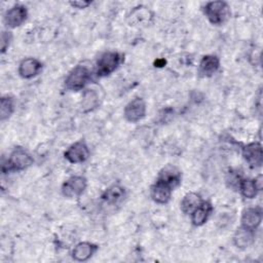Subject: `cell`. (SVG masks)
<instances>
[{"label": "cell", "mask_w": 263, "mask_h": 263, "mask_svg": "<svg viewBox=\"0 0 263 263\" xmlns=\"http://www.w3.org/2000/svg\"><path fill=\"white\" fill-rule=\"evenodd\" d=\"M242 156L251 167H259L263 162V151L260 143H250L242 150Z\"/></svg>", "instance_id": "8"}, {"label": "cell", "mask_w": 263, "mask_h": 263, "mask_svg": "<svg viewBox=\"0 0 263 263\" xmlns=\"http://www.w3.org/2000/svg\"><path fill=\"white\" fill-rule=\"evenodd\" d=\"M11 40V34L10 32H3L2 36H1V51L4 52L6 50V48L9 45V42Z\"/></svg>", "instance_id": "24"}, {"label": "cell", "mask_w": 263, "mask_h": 263, "mask_svg": "<svg viewBox=\"0 0 263 263\" xmlns=\"http://www.w3.org/2000/svg\"><path fill=\"white\" fill-rule=\"evenodd\" d=\"M70 4L76 8H85L90 4V2L89 1H73V2H70Z\"/></svg>", "instance_id": "25"}, {"label": "cell", "mask_w": 263, "mask_h": 263, "mask_svg": "<svg viewBox=\"0 0 263 263\" xmlns=\"http://www.w3.org/2000/svg\"><path fill=\"white\" fill-rule=\"evenodd\" d=\"M254 241V231L245 229L242 227L238 228L233 236V242L237 248L246 249L251 246Z\"/></svg>", "instance_id": "18"}, {"label": "cell", "mask_w": 263, "mask_h": 263, "mask_svg": "<svg viewBox=\"0 0 263 263\" xmlns=\"http://www.w3.org/2000/svg\"><path fill=\"white\" fill-rule=\"evenodd\" d=\"M146 114V105L141 98H136L124 108V117L129 122L140 121Z\"/></svg>", "instance_id": "6"}, {"label": "cell", "mask_w": 263, "mask_h": 263, "mask_svg": "<svg viewBox=\"0 0 263 263\" xmlns=\"http://www.w3.org/2000/svg\"><path fill=\"white\" fill-rule=\"evenodd\" d=\"M99 104V97L95 90H86L83 95L81 107L84 112L91 111Z\"/></svg>", "instance_id": "20"}, {"label": "cell", "mask_w": 263, "mask_h": 263, "mask_svg": "<svg viewBox=\"0 0 263 263\" xmlns=\"http://www.w3.org/2000/svg\"><path fill=\"white\" fill-rule=\"evenodd\" d=\"M204 14L213 25H221L229 15V7L223 1H212L204 6Z\"/></svg>", "instance_id": "3"}, {"label": "cell", "mask_w": 263, "mask_h": 263, "mask_svg": "<svg viewBox=\"0 0 263 263\" xmlns=\"http://www.w3.org/2000/svg\"><path fill=\"white\" fill-rule=\"evenodd\" d=\"M172 190H173V188L171 186L157 180L155 182V184L152 185V187H151L150 195L155 202L166 203L171 198Z\"/></svg>", "instance_id": "11"}, {"label": "cell", "mask_w": 263, "mask_h": 263, "mask_svg": "<svg viewBox=\"0 0 263 263\" xmlns=\"http://www.w3.org/2000/svg\"><path fill=\"white\" fill-rule=\"evenodd\" d=\"M32 161V157L25 149L20 147L15 148L7 160V171H23L27 168Z\"/></svg>", "instance_id": "4"}, {"label": "cell", "mask_w": 263, "mask_h": 263, "mask_svg": "<svg viewBox=\"0 0 263 263\" xmlns=\"http://www.w3.org/2000/svg\"><path fill=\"white\" fill-rule=\"evenodd\" d=\"M13 112V102L9 97H2L0 102V117L1 120L7 119Z\"/></svg>", "instance_id": "22"}, {"label": "cell", "mask_w": 263, "mask_h": 263, "mask_svg": "<svg viewBox=\"0 0 263 263\" xmlns=\"http://www.w3.org/2000/svg\"><path fill=\"white\" fill-rule=\"evenodd\" d=\"M125 195V191L121 186L113 185L105 190L102 195V199L108 204H116L120 202Z\"/></svg>", "instance_id": "17"}, {"label": "cell", "mask_w": 263, "mask_h": 263, "mask_svg": "<svg viewBox=\"0 0 263 263\" xmlns=\"http://www.w3.org/2000/svg\"><path fill=\"white\" fill-rule=\"evenodd\" d=\"M238 189L246 198H254L259 191L254 183V180L251 179H241Z\"/></svg>", "instance_id": "21"}, {"label": "cell", "mask_w": 263, "mask_h": 263, "mask_svg": "<svg viewBox=\"0 0 263 263\" xmlns=\"http://www.w3.org/2000/svg\"><path fill=\"white\" fill-rule=\"evenodd\" d=\"M220 66V61L216 55H204L199 63V73L202 76H212L215 74Z\"/></svg>", "instance_id": "15"}, {"label": "cell", "mask_w": 263, "mask_h": 263, "mask_svg": "<svg viewBox=\"0 0 263 263\" xmlns=\"http://www.w3.org/2000/svg\"><path fill=\"white\" fill-rule=\"evenodd\" d=\"M201 202L202 200L197 193H187L181 201V210L185 214H191L196 208L200 205Z\"/></svg>", "instance_id": "19"}, {"label": "cell", "mask_w": 263, "mask_h": 263, "mask_svg": "<svg viewBox=\"0 0 263 263\" xmlns=\"http://www.w3.org/2000/svg\"><path fill=\"white\" fill-rule=\"evenodd\" d=\"M90 72L84 66L75 67L65 80L66 88L70 90H80L82 89L90 80Z\"/></svg>", "instance_id": "1"}, {"label": "cell", "mask_w": 263, "mask_h": 263, "mask_svg": "<svg viewBox=\"0 0 263 263\" xmlns=\"http://www.w3.org/2000/svg\"><path fill=\"white\" fill-rule=\"evenodd\" d=\"M27 18V9L24 5H14L9 10H7L4 22L9 28H16L21 26Z\"/></svg>", "instance_id": "9"}, {"label": "cell", "mask_w": 263, "mask_h": 263, "mask_svg": "<svg viewBox=\"0 0 263 263\" xmlns=\"http://www.w3.org/2000/svg\"><path fill=\"white\" fill-rule=\"evenodd\" d=\"M212 212V205L209 202L202 201L198 208H196L190 215H191V222L194 226H201L203 225L209 216Z\"/></svg>", "instance_id": "16"}, {"label": "cell", "mask_w": 263, "mask_h": 263, "mask_svg": "<svg viewBox=\"0 0 263 263\" xmlns=\"http://www.w3.org/2000/svg\"><path fill=\"white\" fill-rule=\"evenodd\" d=\"M122 62V55L115 51L104 52L97 62V73L99 76H107L117 69Z\"/></svg>", "instance_id": "2"}, {"label": "cell", "mask_w": 263, "mask_h": 263, "mask_svg": "<svg viewBox=\"0 0 263 263\" xmlns=\"http://www.w3.org/2000/svg\"><path fill=\"white\" fill-rule=\"evenodd\" d=\"M41 68H42V65L38 60L33 58H28L21 62L18 66V74L23 78L30 79L32 77H35L37 74H39Z\"/></svg>", "instance_id": "12"}, {"label": "cell", "mask_w": 263, "mask_h": 263, "mask_svg": "<svg viewBox=\"0 0 263 263\" xmlns=\"http://www.w3.org/2000/svg\"><path fill=\"white\" fill-rule=\"evenodd\" d=\"M157 180L167 184L172 188H175L181 182V172L179 171L178 167L168 164L160 171Z\"/></svg>", "instance_id": "13"}, {"label": "cell", "mask_w": 263, "mask_h": 263, "mask_svg": "<svg viewBox=\"0 0 263 263\" xmlns=\"http://www.w3.org/2000/svg\"><path fill=\"white\" fill-rule=\"evenodd\" d=\"M254 183L257 187V189L260 191L262 190V187H263V176L262 175H258L255 179H254Z\"/></svg>", "instance_id": "26"}, {"label": "cell", "mask_w": 263, "mask_h": 263, "mask_svg": "<svg viewBox=\"0 0 263 263\" xmlns=\"http://www.w3.org/2000/svg\"><path fill=\"white\" fill-rule=\"evenodd\" d=\"M97 250H98V247L93 243H90L87 241L79 242L74 248V250L72 252V257L74 260H76L78 262H83V261L88 260L95 254V252Z\"/></svg>", "instance_id": "14"}, {"label": "cell", "mask_w": 263, "mask_h": 263, "mask_svg": "<svg viewBox=\"0 0 263 263\" xmlns=\"http://www.w3.org/2000/svg\"><path fill=\"white\" fill-rule=\"evenodd\" d=\"M86 188V180L80 176L69 178L62 186V193L66 197H76Z\"/></svg>", "instance_id": "7"}, {"label": "cell", "mask_w": 263, "mask_h": 263, "mask_svg": "<svg viewBox=\"0 0 263 263\" xmlns=\"http://www.w3.org/2000/svg\"><path fill=\"white\" fill-rule=\"evenodd\" d=\"M240 181H241V178H240V176H239L236 172L230 171V172L227 174L226 182H227V184H228L229 187L234 188V189H237V188L239 187Z\"/></svg>", "instance_id": "23"}, {"label": "cell", "mask_w": 263, "mask_h": 263, "mask_svg": "<svg viewBox=\"0 0 263 263\" xmlns=\"http://www.w3.org/2000/svg\"><path fill=\"white\" fill-rule=\"evenodd\" d=\"M262 221V211L258 208L247 209L241 216V227L255 231Z\"/></svg>", "instance_id": "10"}, {"label": "cell", "mask_w": 263, "mask_h": 263, "mask_svg": "<svg viewBox=\"0 0 263 263\" xmlns=\"http://www.w3.org/2000/svg\"><path fill=\"white\" fill-rule=\"evenodd\" d=\"M64 156L71 163H81L88 158L89 150L84 142L79 141L71 145L64 153Z\"/></svg>", "instance_id": "5"}]
</instances>
